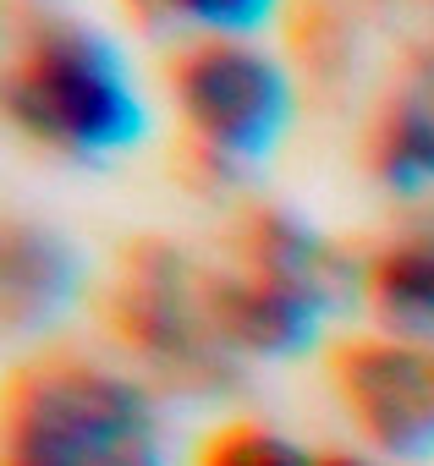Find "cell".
<instances>
[{
    "mask_svg": "<svg viewBox=\"0 0 434 466\" xmlns=\"http://www.w3.org/2000/svg\"><path fill=\"white\" fill-rule=\"evenodd\" d=\"M0 466H165V450L132 379L45 346L0 390Z\"/></svg>",
    "mask_w": 434,
    "mask_h": 466,
    "instance_id": "1",
    "label": "cell"
},
{
    "mask_svg": "<svg viewBox=\"0 0 434 466\" xmlns=\"http://www.w3.org/2000/svg\"><path fill=\"white\" fill-rule=\"evenodd\" d=\"M0 94L6 116L34 143L72 159H99L143 137V105L121 72V56L78 23H39L23 34Z\"/></svg>",
    "mask_w": 434,
    "mask_h": 466,
    "instance_id": "2",
    "label": "cell"
},
{
    "mask_svg": "<svg viewBox=\"0 0 434 466\" xmlns=\"http://www.w3.org/2000/svg\"><path fill=\"white\" fill-rule=\"evenodd\" d=\"M105 329L143 373L176 395H214L237 384V351L209 319L203 269L160 237L121 248L105 286Z\"/></svg>",
    "mask_w": 434,
    "mask_h": 466,
    "instance_id": "3",
    "label": "cell"
},
{
    "mask_svg": "<svg viewBox=\"0 0 434 466\" xmlns=\"http://www.w3.org/2000/svg\"><path fill=\"white\" fill-rule=\"evenodd\" d=\"M165 77L198 170L226 181L270 159L292 99L281 66L264 50L226 34H198L170 56Z\"/></svg>",
    "mask_w": 434,
    "mask_h": 466,
    "instance_id": "4",
    "label": "cell"
},
{
    "mask_svg": "<svg viewBox=\"0 0 434 466\" xmlns=\"http://www.w3.org/2000/svg\"><path fill=\"white\" fill-rule=\"evenodd\" d=\"M325 379L357 433L385 455H434V346L352 335L325 351Z\"/></svg>",
    "mask_w": 434,
    "mask_h": 466,
    "instance_id": "5",
    "label": "cell"
},
{
    "mask_svg": "<svg viewBox=\"0 0 434 466\" xmlns=\"http://www.w3.org/2000/svg\"><path fill=\"white\" fill-rule=\"evenodd\" d=\"M203 297H209V319L221 329V340L237 357H292L314 340L319 313L330 308V297L303 291L292 280L226 264V269H203Z\"/></svg>",
    "mask_w": 434,
    "mask_h": 466,
    "instance_id": "6",
    "label": "cell"
},
{
    "mask_svg": "<svg viewBox=\"0 0 434 466\" xmlns=\"http://www.w3.org/2000/svg\"><path fill=\"white\" fill-rule=\"evenodd\" d=\"M368 170L390 192H434V39L412 45L401 66L390 72L368 137H363Z\"/></svg>",
    "mask_w": 434,
    "mask_h": 466,
    "instance_id": "7",
    "label": "cell"
},
{
    "mask_svg": "<svg viewBox=\"0 0 434 466\" xmlns=\"http://www.w3.org/2000/svg\"><path fill=\"white\" fill-rule=\"evenodd\" d=\"M72 286L78 264L50 230L6 219V230H0V319H6V329L45 324L50 313L67 308Z\"/></svg>",
    "mask_w": 434,
    "mask_h": 466,
    "instance_id": "8",
    "label": "cell"
},
{
    "mask_svg": "<svg viewBox=\"0 0 434 466\" xmlns=\"http://www.w3.org/2000/svg\"><path fill=\"white\" fill-rule=\"evenodd\" d=\"M363 297L390 335L434 346V230H412L368 253Z\"/></svg>",
    "mask_w": 434,
    "mask_h": 466,
    "instance_id": "9",
    "label": "cell"
},
{
    "mask_svg": "<svg viewBox=\"0 0 434 466\" xmlns=\"http://www.w3.org/2000/svg\"><path fill=\"white\" fill-rule=\"evenodd\" d=\"M232 264L275 275V280H292V286L319 291V297L336 291V258H330V248L314 237L303 219H292L286 208H248L232 225Z\"/></svg>",
    "mask_w": 434,
    "mask_h": 466,
    "instance_id": "10",
    "label": "cell"
},
{
    "mask_svg": "<svg viewBox=\"0 0 434 466\" xmlns=\"http://www.w3.org/2000/svg\"><path fill=\"white\" fill-rule=\"evenodd\" d=\"M192 466H314V455L264 422H221L198 444Z\"/></svg>",
    "mask_w": 434,
    "mask_h": 466,
    "instance_id": "11",
    "label": "cell"
},
{
    "mask_svg": "<svg viewBox=\"0 0 434 466\" xmlns=\"http://www.w3.org/2000/svg\"><path fill=\"white\" fill-rule=\"evenodd\" d=\"M138 12H149L154 23H187V28H203V34H253L270 12L275 0H132Z\"/></svg>",
    "mask_w": 434,
    "mask_h": 466,
    "instance_id": "12",
    "label": "cell"
},
{
    "mask_svg": "<svg viewBox=\"0 0 434 466\" xmlns=\"http://www.w3.org/2000/svg\"><path fill=\"white\" fill-rule=\"evenodd\" d=\"M314 466H379V461H363V455H346V450H319Z\"/></svg>",
    "mask_w": 434,
    "mask_h": 466,
    "instance_id": "13",
    "label": "cell"
}]
</instances>
